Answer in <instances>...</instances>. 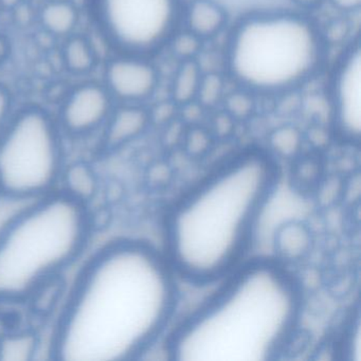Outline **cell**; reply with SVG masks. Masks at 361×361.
Returning <instances> with one entry per match:
<instances>
[{"label":"cell","mask_w":361,"mask_h":361,"mask_svg":"<svg viewBox=\"0 0 361 361\" xmlns=\"http://www.w3.org/2000/svg\"><path fill=\"white\" fill-rule=\"evenodd\" d=\"M87 206L63 192L30 202L0 230V305L28 301L87 246Z\"/></svg>","instance_id":"obj_4"},{"label":"cell","mask_w":361,"mask_h":361,"mask_svg":"<svg viewBox=\"0 0 361 361\" xmlns=\"http://www.w3.org/2000/svg\"><path fill=\"white\" fill-rule=\"evenodd\" d=\"M250 94H252L248 90L240 88V92L225 96L226 111L234 120L247 117L252 111L253 102Z\"/></svg>","instance_id":"obj_24"},{"label":"cell","mask_w":361,"mask_h":361,"mask_svg":"<svg viewBox=\"0 0 361 361\" xmlns=\"http://www.w3.org/2000/svg\"><path fill=\"white\" fill-rule=\"evenodd\" d=\"M181 18L185 30L204 41L219 35L229 16L219 0H189L183 7Z\"/></svg>","instance_id":"obj_12"},{"label":"cell","mask_w":361,"mask_h":361,"mask_svg":"<svg viewBox=\"0 0 361 361\" xmlns=\"http://www.w3.org/2000/svg\"><path fill=\"white\" fill-rule=\"evenodd\" d=\"M204 73L195 60L183 61L172 83V101L177 106L195 102Z\"/></svg>","instance_id":"obj_17"},{"label":"cell","mask_w":361,"mask_h":361,"mask_svg":"<svg viewBox=\"0 0 361 361\" xmlns=\"http://www.w3.org/2000/svg\"><path fill=\"white\" fill-rule=\"evenodd\" d=\"M268 145L274 153L272 157L276 156L281 159L293 161L300 156V152L303 147V136L295 126H283L270 134Z\"/></svg>","instance_id":"obj_19"},{"label":"cell","mask_w":361,"mask_h":361,"mask_svg":"<svg viewBox=\"0 0 361 361\" xmlns=\"http://www.w3.org/2000/svg\"><path fill=\"white\" fill-rule=\"evenodd\" d=\"M92 25L115 54L149 56L170 42L180 0H87Z\"/></svg>","instance_id":"obj_7"},{"label":"cell","mask_w":361,"mask_h":361,"mask_svg":"<svg viewBox=\"0 0 361 361\" xmlns=\"http://www.w3.org/2000/svg\"><path fill=\"white\" fill-rule=\"evenodd\" d=\"M12 54V43L9 37L0 33V66L9 60Z\"/></svg>","instance_id":"obj_27"},{"label":"cell","mask_w":361,"mask_h":361,"mask_svg":"<svg viewBox=\"0 0 361 361\" xmlns=\"http://www.w3.org/2000/svg\"><path fill=\"white\" fill-rule=\"evenodd\" d=\"M291 1L300 9H312L318 7L324 0H291Z\"/></svg>","instance_id":"obj_28"},{"label":"cell","mask_w":361,"mask_h":361,"mask_svg":"<svg viewBox=\"0 0 361 361\" xmlns=\"http://www.w3.org/2000/svg\"><path fill=\"white\" fill-rule=\"evenodd\" d=\"M279 178L274 157L249 149L217 166L174 202L164 225V253L177 276L208 284L242 265Z\"/></svg>","instance_id":"obj_2"},{"label":"cell","mask_w":361,"mask_h":361,"mask_svg":"<svg viewBox=\"0 0 361 361\" xmlns=\"http://www.w3.org/2000/svg\"><path fill=\"white\" fill-rule=\"evenodd\" d=\"M274 245L279 262L284 265L298 263L312 252L314 234L304 221H286L276 230Z\"/></svg>","instance_id":"obj_13"},{"label":"cell","mask_w":361,"mask_h":361,"mask_svg":"<svg viewBox=\"0 0 361 361\" xmlns=\"http://www.w3.org/2000/svg\"><path fill=\"white\" fill-rule=\"evenodd\" d=\"M322 35L297 12L262 10L243 16L230 33L226 67L251 94H282L308 81L322 62Z\"/></svg>","instance_id":"obj_5"},{"label":"cell","mask_w":361,"mask_h":361,"mask_svg":"<svg viewBox=\"0 0 361 361\" xmlns=\"http://www.w3.org/2000/svg\"><path fill=\"white\" fill-rule=\"evenodd\" d=\"M114 107L102 82H83L66 94L56 120L63 135L83 138L102 130Z\"/></svg>","instance_id":"obj_9"},{"label":"cell","mask_w":361,"mask_h":361,"mask_svg":"<svg viewBox=\"0 0 361 361\" xmlns=\"http://www.w3.org/2000/svg\"><path fill=\"white\" fill-rule=\"evenodd\" d=\"M329 1L333 4L336 9L345 13L358 11L361 6V0H329Z\"/></svg>","instance_id":"obj_26"},{"label":"cell","mask_w":361,"mask_h":361,"mask_svg":"<svg viewBox=\"0 0 361 361\" xmlns=\"http://www.w3.org/2000/svg\"><path fill=\"white\" fill-rule=\"evenodd\" d=\"M293 179L302 189H312L322 183L323 164L314 157H300L295 159Z\"/></svg>","instance_id":"obj_20"},{"label":"cell","mask_w":361,"mask_h":361,"mask_svg":"<svg viewBox=\"0 0 361 361\" xmlns=\"http://www.w3.org/2000/svg\"><path fill=\"white\" fill-rule=\"evenodd\" d=\"M159 75L149 56L114 54L105 63L102 84L118 104H143L153 97Z\"/></svg>","instance_id":"obj_10"},{"label":"cell","mask_w":361,"mask_h":361,"mask_svg":"<svg viewBox=\"0 0 361 361\" xmlns=\"http://www.w3.org/2000/svg\"><path fill=\"white\" fill-rule=\"evenodd\" d=\"M212 133L200 126H192L183 137V147L191 157L198 158L206 155L212 147Z\"/></svg>","instance_id":"obj_21"},{"label":"cell","mask_w":361,"mask_h":361,"mask_svg":"<svg viewBox=\"0 0 361 361\" xmlns=\"http://www.w3.org/2000/svg\"><path fill=\"white\" fill-rule=\"evenodd\" d=\"M14 111V99L11 90L5 84L0 83V135L11 119Z\"/></svg>","instance_id":"obj_25"},{"label":"cell","mask_w":361,"mask_h":361,"mask_svg":"<svg viewBox=\"0 0 361 361\" xmlns=\"http://www.w3.org/2000/svg\"><path fill=\"white\" fill-rule=\"evenodd\" d=\"M224 81L216 73L204 75L195 102L202 107H213L224 98Z\"/></svg>","instance_id":"obj_23"},{"label":"cell","mask_w":361,"mask_h":361,"mask_svg":"<svg viewBox=\"0 0 361 361\" xmlns=\"http://www.w3.org/2000/svg\"><path fill=\"white\" fill-rule=\"evenodd\" d=\"M197 310L173 329L176 360L266 361L286 354L299 331L303 293L287 265L257 259L238 266Z\"/></svg>","instance_id":"obj_3"},{"label":"cell","mask_w":361,"mask_h":361,"mask_svg":"<svg viewBox=\"0 0 361 361\" xmlns=\"http://www.w3.org/2000/svg\"><path fill=\"white\" fill-rule=\"evenodd\" d=\"M63 65L71 75L83 77L92 73L98 65L99 58L94 44L82 35H69L61 51Z\"/></svg>","instance_id":"obj_15"},{"label":"cell","mask_w":361,"mask_h":361,"mask_svg":"<svg viewBox=\"0 0 361 361\" xmlns=\"http://www.w3.org/2000/svg\"><path fill=\"white\" fill-rule=\"evenodd\" d=\"M174 269L141 240L101 249L75 281L51 341L62 361L140 359L172 322L178 303Z\"/></svg>","instance_id":"obj_1"},{"label":"cell","mask_w":361,"mask_h":361,"mask_svg":"<svg viewBox=\"0 0 361 361\" xmlns=\"http://www.w3.org/2000/svg\"><path fill=\"white\" fill-rule=\"evenodd\" d=\"M331 116L336 133L348 142L361 134V49L350 46L336 66L331 85Z\"/></svg>","instance_id":"obj_8"},{"label":"cell","mask_w":361,"mask_h":361,"mask_svg":"<svg viewBox=\"0 0 361 361\" xmlns=\"http://www.w3.org/2000/svg\"><path fill=\"white\" fill-rule=\"evenodd\" d=\"M20 3H22V0H0V9H16Z\"/></svg>","instance_id":"obj_29"},{"label":"cell","mask_w":361,"mask_h":361,"mask_svg":"<svg viewBox=\"0 0 361 361\" xmlns=\"http://www.w3.org/2000/svg\"><path fill=\"white\" fill-rule=\"evenodd\" d=\"M65 168L63 133L39 105L16 109L0 135V196L33 202L54 192Z\"/></svg>","instance_id":"obj_6"},{"label":"cell","mask_w":361,"mask_h":361,"mask_svg":"<svg viewBox=\"0 0 361 361\" xmlns=\"http://www.w3.org/2000/svg\"><path fill=\"white\" fill-rule=\"evenodd\" d=\"M39 23L46 32L58 37H68L75 33L80 13L71 0H49L39 11Z\"/></svg>","instance_id":"obj_14"},{"label":"cell","mask_w":361,"mask_h":361,"mask_svg":"<svg viewBox=\"0 0 361 361\" xmlns=\"http://www.w3.org/2000/svg\"><path fill=\"white\" fill-rule=\"evenodd\" d=\"M202 39L192 35L188 30L178 32V30L171 37L170 44L173 54L183 61L195 60V56L202 49Z\"/></svg>","instance_id":"obj_22"},{"label":"cell","mask_w":361,"mask_h":361,"mask_svg":"<svg viewBox=\"0 0 361 361\" xmlns=\"http://www.w3.org/2000/svg\"><path fill=\"white\" fill-rule=\"evenodd\" d=\"M39 348V339L30 331H18L0 337V360L28 361Z\"/></svg>","instance_id":"obj_18"},{"label":"cell","mask_w":361,"mask_h":361,"mask_svg":"<svg viewBox=\"0 0 361 361\" xmlns=\"http://www.w3.org/2000/svg\"><path fill=\"white\" fill-rule=\"evenodd\" d=\"M151 123V114L143 104L115 105L102 128L103 145L120 149L142 136Z\"/></svg>","instance_id":"obj_11"},{"label":"cell","mask_w":361,"mask_h":361,"mask_svg":"<svg viewBox=\"0 0 361 361\" xmlns=\"http://www.w3.org/2000/svg\"><path fill=\"white\" fill-rule=\"evenodd\" d=\"M63 193L75 202L87 206L98 193L99 180L96 172L85 162H75L65 166L61 175Z\"/></svg>","instance_id":"obj_16"}]
</instances>
